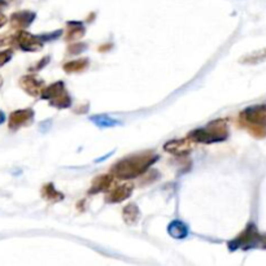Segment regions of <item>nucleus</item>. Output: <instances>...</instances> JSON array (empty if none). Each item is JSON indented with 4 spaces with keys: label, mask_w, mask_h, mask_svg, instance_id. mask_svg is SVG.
Here are the masks:
<instances>
[{
    "label": "nucleus",
    "mask_w": 266,
    "mask_h": 266,
    "mask_svg": "<svg viewBox=\"0 0 266 266\" xmlns=\"http://www.w3.org/2000/svg\"><path fill=\"white\" fill-rule=\"evenodd\" d=\"M261 248L266 249V234H261V242H260Z\"/></svg>",
    "instance_id": "24"
},
{
    "label": "nucleus",
    "mask_w": 266,
    "mask_h": 266,
    "mask_svg": "<svg viewBox=\"0 0 266 266\" xmlns=\"http://www.w3.org/2000/svg\"><path fill=\"white\" fill-rule=\"evenodd\" d=\"M15 46H17L25 52H37V51H41L43 47V39L41 35L37 37L25 30H20L17 34H15Z\"/></svg>",
    "instance_id": "6"
},
{
    "label": "nucleus",
    "mask_w": 266,
    "mask_h": 266,
    "mask_svg": "<svg viewBox=\"0 0 266 266\" xmlns=\"http://www.w3.org/2000/svg\"><path fill=\"white\" fill-rule=\"evenodd\" d=\"M133 190L134 186L131 183H122V185L113 188L112 191H109V194H107V196H105V200H107V202H110V204L125 201V200H128L131 196Z\"/></svg>",
    "instance_id": "11"
},
{
    "label": "nucleus",
    "mask_w": 266,
    "mask_h": 266,
    "mask_svg": "<svg viewBox=\"0 0 266 266\" xmlns=\"http://www.w3.org/2000/svg\"><path fill=\"white\" fill-rule=\"evenodd\" d=\"M90 65V61L88 58H78V60H73L68 61L67 64H64L63 69L65 70V73L68 74H72V73H81L88 68Z\"/></svg>",
    "instance_id": "17"
},
{
    "label": "nucleus",
    "mask_w": 266,
    "mask_h": 266,
    "mask_svg": "<svg viewBox=\"0 0 266 266\" xmlns=\"http://www.w3.org/2000/svg\"><path fill=\"white\" fill-rule=\"evenodd\" d=\"M91 122L98 126L99 129H109V128H116V126H121L122 122L119 121L116 119H112L108 114H96V116L90 117Z\"/></svg>",
    "instance_id": "15"
},
{
    "label": "nucleus",
    "mask_w": 266,
    "mask_h": 266,
    "mask_svg": "<svg viewBox=\"0 0 266 266\" xmlns=\"http://www.w3.org/2000/svg\"><path fill=\"white\" fill-rule=\"evenodd\" d=\"M239 124L256 139L266 138V104L252 105L242 110Z\"/></svg>",
    "instance_id": "2"
},
{
    "label": "nucleus",
    "mask_w": 266,
    "mask_h": 266,
    "mask_svg": "<svg viewBox=\"0 0 266 266\" xmlns=\"http://www.w3.org/2000/svg\"><path fill=\"white\" fill-rule=\"evenodd\" d=\"M261 234L258 232L255 223H248L246 229L240 232L237 238L229 243L230 251H238V249H252L256 247H260Z\"/></svg>",
    "instance_id": "5"
},
{
    "label": "nucleus",
    "mask_w": 266,
    "mask_h": 266,
    "mask_svg": "<svg viewBox=\"0 0 266 266\" xmlns=\"http://www.w3.org/2000/svg\"><path fill=\"white\" fill-rule=\"evenodd\" d=\"M114 182V175L113 174H104V175L96 176L95 180L91 183V188L88 190V194L95 195L101 191H105Z\"/></svg>",
    "instance_id": "12"
},
{
    "label": "nucleus",
    "mask_w": 266,
    "mask_h": 266,
    "mask_svg": "<svg viewBox=\"0 0 266 266\" xmlns=\"http://www.w3.org/2000/svg\"><path fill=\"white\" fill-rule=\"evenodd\" d=\"M168 232L171 238H175V239H185L188 237V226L186 225L182 221H173L170 222V225L168 226Z\"/></svg>",
    "instance_id": "14"
},
{
    "label": "nucleus",
    "mask_w": 266,
    "mask_h": 266,
    "mask_svg": "<svg viewBox=\"0 0 266 266\" xmlns=\"http://www.w3.org/2000/svg\"><path fill=\"white\" fill-rule=\"evenodd\" d=\"M20 86L25 93L29 94L30 96H34V98L41 96L44 90V82L38 78L37 75L33 74L23 75L20 79Z\"/></svg>",
    "instance_id": "8"
},
{
    "label": "nucleus",
    "mask_w": 266,
    "mask_h": 266,
    "mask_svg": "<svg viewBox=\"0 0 266 266\" xmlns=\"http://www.w3.org/2000/svg\"><path fill=\"white\" fill-rule=\"evenodd\" d=\"M13 57V51L12 49H4V51H0V67H4L7 63L12 60Z\"/></svg>",
    "instance_id": "20"
},
{
    "label": "nucleus",
    "mask_w": 266,
    "mask_h": 266,
    "mask_svg": "<svg viewBox=\"0 0 266 266\" xmlns=\"http://www.w3.org/2000/svg\"><path fill=\"white\" fill-rule=\"evenodd\" d=\"M35 113L34 110L27 108V109H18L15 112L11 113L8 121V128L11 130L16 131L21 128H25V126H29L34 121Z\"/></svg>",
    "instance_id": "7"
},
{
    "label": "nucleus",
    "mask_w": 266,
    "mask_h": 266,
    "mask_svg": "<svg viewBox=\"0 0 266 266\" xmlns=\"http://www.w3.org/2000/svg\"><path fill=\"white\" fill-rule=\"evenodd\" d=\"M87 46L84 43H75V44H72V46L68 48V52L72 53V55H77V53H81L83 52V51H86Z\"/></svg>",
    "instance_id": "21"
},
{
    "label": "nucleus",
    "mask_w": 266,
    "mask_h": 266,
    "mask_svg": "<svg viewBox=\"0 0 266 266\" xmlns=\"http://www.w3.org/2000/svg\"><path fill=\"white\" fill-rule=\"evenodd\" d=\"M67 39L68 42L70 41H77L79 38H82L86 33V29H84L83 23L79 22V21H69L67 23Z\"/></svg>",
    "instance_id": "13"
},
{
    "label": "nucleus",
    "mask_w": 266,
    "mask_h": 266,
    "mask_svg": "<svg viewBox=\"0 0 266 266\" xmlns=\"http://www.w3.org/2000/svg\"><path fill=\"white\" fill-rule=\"evenodd\" d=\"M41 194H42V197H43L44 200H47L48 202H57L64 199V195L61 194L60 191H57L52 183H47V185H44L41 190Z\"/></svg>",
    "instance_id": "16"
},
{
    "label": "nucleus",
    "mask_w": 266,
    "mask_h": 266,
    "mask_svg": "<svg viewBox=\"0 0 266 266\" xmlns=\"http://www.w3.org/2000/svg\"><path fill=\"white\" fill-rule=\"evenodd\" d=\"M7 22H8V18H7L6 16L0 12V27H3Z\"/></svg>",
    "instance_id": "23"
},
{
    "label": "nucleus",
    "mask_w": 266,
    "mask_h": 266,
    "mask_svg": "<svg viewBox=\"0 0 266 266\" xmlns=\"http://www.w3.org/2000/svg\"><path fill=\"white\" fill-rule=\"evenodd\" d=\"M4 121H6V114H4V112H2V110H0V125L3 124Z\"/></svg>",
    "instance_id": "25"
},
{
    "label": "nucleus",
    "mask_w": 266,
    "mask_h": 266,
    "mask_svg": "<svg viewBox=\"0 0 266 266\" xmlns=\"http://www.w3.org/2000/svg\"><path fill=\"white\" fill-rule=\"evenodd\" d=\"M35 17H37V15L32 11L15 12V13L11 16V25L13 29L23 30L26 29V27H29L30 25L34 22Z\"/></svg>",
    "instance_id": "10"
},
{
    "label": "nucleus",
    "mask_w": 266,
    "mask_h": 266,
    "mask_svg": "<svg viewBox=\"0 0 266 266\" xmlns=\"http://www.w3.org/2000/svg\"><path fill=\"white\" fill-rule=\"evenodd\" d=\"M122 217L128 225H135L140 218V211L135 204H128L122 211Z\"/></svg>",
    "instance_id": "18"
},
{
    "label": "nucleus",
    "mask_w": 266,
    "mask_h": 266,
    "mask_svg": "<svg viewBox=\"0 0 266 266\" xmlns=\"http://www.w3.org/2000/svg\"><path fill=\"white\" fill-rule=\"evenodd\" d=\"M42 99L48 100L49 105L57 109H67L72 105V98L69 96L64 82H55L51 86L44 87L41 95Z\"/></svg>",
    "instance_id": "4"
},
{
    "label": "nucleus",
    "mask_w": 266,
    "mask_h": 266,
    "mask_svg": "<svg viewBox=\"0 0 266 266\" xmlns=\"http://www.w3.org/2000/svg\"><path fill=\"white\" fill-rule=\"evenodd\" d=\"M7 3L4 2V0H0V8H3V7H6Z\"/></svg>",
    "instance_id": "26"
},
{
    "label": "nucleus",
    "mask_w": 266,
    "mask_h": 266,
    "mask_svg": "<svg viewBox=\"0 0 266 266\" xmlns=\"http://www.w3.org/2000/svg\"><path fill=\"white\" fill-rule=\"evenodd\" d=\"M194 143V140H191V139L187 136V138L178 139V140H169L166 144H164V150L168 151L169 154L171 155L181 156V155L188 154V152L192 150Z\"/></svg>",
    "instance_id": "9"
},
{
    "label": "nucleus",
    "mask_w": 266,
    "mask_h": 266,
    "mask_svg": "<svg viewBox=\"0 0 266 266\" xmlns=\"http://www.w3.org/2000/svg\"><path fill=\"white\" fill-rule=\"evenodd\" d=\"M47 63H48V57H44L43 63H41V61H39V63H38V64H37V67H34V70H39V69H42V68H43L44 65L47 64Z\"/></svg>",
    "instance_id": "22"
},
{
    "label": "nucleus",
    "mask_w": 266,
    "mask_h": 266,
    "mask_svg": "<svg viewBox=\"0 0 266 266\" xmlns=\"http://www.w3.org/2000/svg\"><path fill=\"white\" fill-rule=\"evenodd\" d=\"M157 160H159V155H156L152 151L130 155V156L117 161V164L112 166L110 171L119 180H133V178H138L139 175L145 173Z\"/></svg>",
    "instance_id": "1"
},
{
    "label": "nucleus",
    "mask_w": 266,
    "mask_h": 266,
    "mask_svg": "<svg viewBox=\"0 0 266 266\" xmlns=\"http://www.w3.org/2000/svg\"><path fill=\"white\" fill-rule=\"evenodd\" d=\"M266 60V48L258 49V51H255V52L249 53V55L244 56L242 57L240 63L242 64H258L261 61Z\"/></svg>",
    "instance_id": "19"
},
{
    "label": "nucleus",
    "mask_w": 266,
    "mask_h": 266,
    "mask_svg": "<svg viewBox=\"0 0 266 266\" xmlns=\"http://www.w3.org/2000/svg\"><path fill=\"white\" fill-rule=\"evenodd\" d=\"M3 86V78H2V75H0V87Z\"/></svg>",
    "instance_id": "27"
},
{
    "label": "nucleus",
    "mask_w": 266,
    "mask_h": 266,
    "mask_svg": "<svg viewBox=\"0 0 266 266\" xmlns=\"http://www.w3.org/2000/svg\"><path fill=\"white\" fill-rule=\"evenodd\" d=\"M188 138L195 143H202V144L223 142L229 138V125L226 120H214L204 128L192 130L188 134Z\"/></svg>",
    "instance_id": "3"
}]
</instances>
